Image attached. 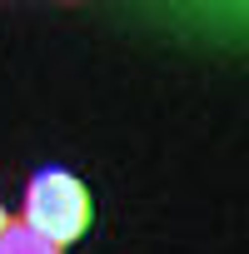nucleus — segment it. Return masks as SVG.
<instances>
[{
  "label": "nucleus",
  "instance_id": "obj_2",
  "mask_svg": "<svg viewBox=\"0 0 249 254\" xmlns=\"http://www.w3.org/2000/svg\"><path fill=\"white\" fill-rule=\"evenodd\" d=\"M0 254H60L50 239H40L25 219H5L0 224Z\"/></svg>",
  "mask_w": 249,
  "mask_h": 254
},
{
  "label": "nucleus",
  "instance_id": "obj_3",
  "mask_svg": "<svg viewBox=\"0 0 249 254\" xmlns=\"http://www.w3.org/2000/svg\"><path fill=\"white\" fill-rule=\"evenodd\" d=\"M5 219H10V214H5V209H0V224H5Z\"/></svg>",
  "mask_w": 249,
  "mask_h": 254
},
{
  "label": "nucleus",
  "instance_id": "obj_1",
  "mask_svg": "<svg viewBox=\"0 0 249 254\" xmlns=\"http://www.w3.org/2000/svg\"><path fill=\"white\" fill-rule=\"evenodd\" d=\"M20 219H25L40 239H50L55 249H65V244L80 239L85 224H90V190H85L70 170H40V175L25 185Z\"/></svg>",
  "mask_w": 249,
  "mask_h": 254
}]
</instances>
